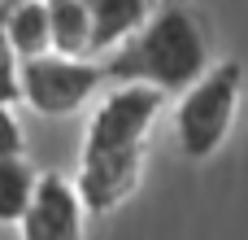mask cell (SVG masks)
I'll list each match as a JSON object with an SVG mask.
<instances>
[{
  "label": "cell",
  "mask_w": 248,
  "mask_h": 240,
  "mask_svg": "<svg viewBox=\"0 0 248 240\" xmlns=\"http://www.w3.org/2000/svg\"><path fill=\"white\" fill-rule=\"evenodd\" d=\"M166 96L170 92L153 83H113L96 101L78 153V188L96 219L122 210L144 184L148 140L166 109Z\"/></svg>",
  "instance_id": "obj_1"
},
{
  "label": "cell",
  "mask_w": 248,
  "mask_h": 240,
  "mask_svg": "<svg viewBox=\"0 0 248 240\" xmlns=\"http://www.w3.org/2000/svg\"><path fill=\"white\" fill-rule=\"evenodd\" d=\"M109 83H153L170 96L192 87L209 61V31L205 17L187 0H157L140 31H131L113 52L100 57Z\"/></svg>",
  "instance_id": "obj_2"
},
{
  "label": "cell",
  "mask_w": 248,
  "mask_h": 240,
  "mask_svg": "<svg viewBox=\"0 0 248 240\" xmlns=\"http://www.w3.org/2000/svg\"><path fill=\"white\" fill-rule=\"evenodd\" d=\"M240 96H244V61H214L192 87L179 92L174 140L187 162H209L227 144L240 114Z\"/></svg>",
  "instance_id": "obj_3"
},
{
  "label": "cell",
  "mask_w": 248,
  "mask_h": 240,
  "mask_svg": "<svg viewBox=\"0 0 248 240\" xmlns=\"http://www.w3.org/2000/svg\"><path fill=\"white\" fill-rule=\"evenodd\" d=\"M109 83L105 61L96 57H65V52H39L22 61V105H31L44 118H70L96 92Z\"/></svg>",
  "instance_id": "obj_4"
},
{
  "label": "cell",
  "mask_w": 248,
  "mask_h": 240,
  "mask_svg": "<svg viewBox=\"0 0 248 240\" xmlns=\"http://www.w3.org/2000/svg\"><path fill=\"white\" fill-rule=\"evenodd\" d=\"M87 197L78 179H65L61 171H39L35 197L17 223V232L31 240H78L87 227Z\"/></svg>",
  "instance_id": "obj_5"
},
{
  "label": "cell",
  "mask_w": 248,
  "mask_h": 240,
  "mask_svg": "<svg viewBox=\"0 0 248 240\" xmlns=\"http://www.w3.org/2000/svg\"><path fill=\"white\" fill-rule=\"evenodd\" d=\"M48 22H52V52L96 57V17L83 0H48Z\"/></svg>",
  "instance_id": "obj_6"
},
{
  "label": "cell",
  "mask_w": 248,
  "mask_h": 240,
  "mask_svg": "<svg viewBox=\"0 0 248 240\" xmlns=\"http://www.w3.org/2000/svg\"><path fill=\"white\" fill-rule=\"evenodd\" d=\"M96 17V57L113 52L131 31L144 26V17L157 9V0H83Z\"/></svg>",
  "instance_id": "obj_7"
},
{
  "label": "cell",
  "mask_w": 248,
  "mask_h": 240,
  "mask_svg": "<svg viewBox=\"0 0 248 240\" xmlns=\"http://www.w3.org/2000/svg\"><path fill=\"white\" fill-rule=\"evenodd\" d=\"M39 171L26 162V153H0V223L17 227L31 197H35Z\"/></svg>",
  "instance_id": "obj_8"
},
{
  "label": "cell",
  "mask_w": 248,
  "mask_h": 240,
  "mask_svg": "<svg viewBox=\"0 0 248 240\" xmlns=\"http://www.w3.org/2000/svg\"><path fill=\"white\" fill-rule=\"evenodd\" d=\"M9 35H13V48L22 52V61L52 52L48 0H9Z\"/></svg>",
  "instance_id": "obj_9"
},
{
  "label": "cell",
  "mask_w": 248,
  "mask_h": 240,
  "mask_svg": "<svg viewBox=\"0 0 248 240\" xmlns=\"http://www.w3.org/2000/svg\"><path fill=\"white\" fill-rule=\"evenodd\" d=\"M0 96L22 101V52L9 35V0H0Z\"/></svg>",
  "instance_id": "obj_10"
},
{
  "label": "cell",
  "mask_w": 248,
  "mask_h": 240,
  "mask_svg": "<svg viewBox=\"0 0 248 240\" xmlns=\"http://www.w3.org/2000/svg\"><path fill=\"white\" fill-rule=\"evenodd\" d=\"M0 153H26V131L13 114V101L0 96Z\"/></svg>",
  "instance_id": "obj_11"
}]
</instances>
